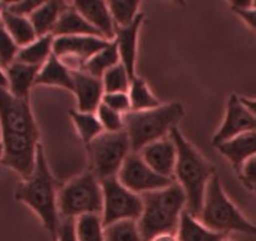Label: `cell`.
<instances>
[{"label":"cell","mask_w":256,"mask_h":241,"mask_svg":"<svg viewBox=\"0 0 256 241\" xmlns=\"http://www.w3.org/2000/svg\"><path fill=\"white\" fill-rule=\"evenodd\" d=\"M128 96L131 100L132 110H144L162 104L161 100L150 90L146 80L137 74L131 80Z\"/></svg>","instance_id":"484cf974"},{"label":"cell","mask_w":256,"mask_h":241,"mask_svg":"<svg viewBox=\"0 0 256 241\" xmlns=\"http://www.w3.org/2000/svg\"><path fill=\"white\" fill-rule=\"evenodd\" d=\"M96 116L102 124L104 132H118L124 130V120L123 114L118 113L117 110H112L108 106L100 103L96 110Z\"/></svg>","instance_id":"d6a6232c"},{"label":"cell","mask_w":256,"mask_h":241,"mask_svg":"<svg viewBox=\"0 0 256 241\" xmlns=\"http://www.w3.org/2000/svg\"><path fill=\"white\" fill-rule=\"evenodd\" d=\"M150 241H178L176 234H160Z\"/></svg>","instance_id":"ab89813d"},{"label":"cell","mask_w":256,"mask_h":241,"mask_svg":"<svg viewBox=\"0 0 256 241\" xmlns=\"http://www.w3.org/2000/svg\"><path fill=\"white\" fill-rule=\"evenodd\" d=\"M40 67L29 66L26 63L14 60L6 68L8 77V90L16 98L29 100V93L33 86H36V76Z\"/></svg>","instance_id":"ac0fdd59"},{"label":"cell","mask_w":256,"mask_h":241,"mask_svg":"<svg viewBox=\"0 0 256 241\" xmlns=\"http://www.w3.org/2000/svg\"><path fill=\"white\" fill-rule=\"evenodd\" d=\"M72 93H74L76 100H77L78 110L94 113L98 106L102 103L103 94H104L102 80L88 74L84 70L72 72Z\"/></svg>","instance_id":"5bb4252c"},{"label":"cell","mask_w":256,"mask_h":241,"mask_svg":"<svg viewBox=\"0 0 256 241\" xmlns=\"http://www.w3.org/2000/svg\"><path fill=\"white\" fill-rule=\"evenodd\" d=\"M181 103H162L144 110H131L123 114L124 131L131 142L132 152H140L144 146L170 136L174 127L184 118Z\"/></svg>","instance_id":"5b68a950"},{"label":"cell","mask_w":256,"mask_h":241,"mask_svg":"<svg viewBox=\"0 0 256 241\" xmlns=\"http://www.w3.org/2000/svg\"><path fill=\"white\" fill-rule=\"evenodd\" d=\"M53 34L38 36L34 42L26 46H22L18 52L16 60L29 66L42 67L53 54Z\"/></svg>","instance_id":"cb8c5ba5"},{"label":"cell","mask_w":256,"mask_h":241,"mask_svg":"<svg viewBox=\"0 0 256 241\" xmlns=\"http://www.w3.org/2000/svg\"><path fill=\"white\" fill-rule=\"evenodd\" d=\"M0 90H8V77L6 70L0 66Z\"/></svg>","instance_id":"b9f144b4"},{"label":"cell","mask_w":256,"mask_h":241,"mask_svg":"<svg viewBox=\"0 0 256 241\" xmlns=\"http://www.w3.org/2000/svg\"><path fill=\"white\" fill-rule=\"evenodd\" d=\"M76 235L78 241H106L102 216L86 214L74 218Z\"/></svg>","instance_id":"83f0119b"},{"label":"cell","mask_w":256,"mask_h":241,"mask_svg":"<svg viewBox=\"0 0 256 241\" xmlns=\"http://www.w3.org/2000/svg\"><path fill=\"white\" fill-rule=\"evenodd\" d=\"M170 137L177 150L174 177L186 196V211L198 218L206 188L211 177L216 174L215 167L206 161L202 154L184 138L178 126L171 130Z\"/></svg>","instance_id":"7a4b0ae2"},{"label":"cell","mask_w":256,"mask_h":241,"mask_svg":"<svg viewBox=\"0 0 256 241\" xmlns=\"http://www.w3.org/2000/svg\"><path fill=\"white\" fill-rule=\"evenodd\" d=\"M0 6H2V0H0Z\"/></svg>","instance_id":"c3c4849f"},{"label":"cell","mask_w":256,"mask_h":241,"mask_svg":"<svg viewBox=\"0 0 256 241\" xmlns=\"http://www.w3.org/2000/svg\"><path fill=\"white\" fill-rule=\"evenodd\" d=\"M2 12H3V6H0V16H2Z\"/></svg>","instance_id":"7dc6e473"},{"label":"cell","mask_w":256,"mask_h":241,"mask_svg":"<svg viewBox=\"0 0 256 241\" xmlns=\"http://www.w3.org/2000/svg\"><path fill=\"white\" fill-rule=\"evenodd\" d=\"M241 98V102L256 116V100H250V98H246V97H240Z\"/></svg>","instance_id":"60d3db41"},{"label":"cell","mask_w":256,"mask_h":241,"mask_svg":"<svg viewBox=\"0 0 256 241\" xmlns=\"http://www.w3.org/2000/svg\"><path fill=\"white\" fill-rule=\"evenodd\" d=\"M3 157H4V147H3V144H2V141H0V162H2Z\"/></svg>","instance_id":"ee69618b"},{"label":"cell","mask_w":256,"mask_h":241,"mask_svg":"<svg viewBox=\"0 0 256 241\" xmlns=\"http://www.w3.org/2000/svg\"><path fill=\"white\" fill-rule=\"evenodd\" d=\"M118 63H120V60L117 46H116L114 42L110 40L102 50H100L88 59L83 70L87 72L88 74L93 76V77L102 80L103 74Z\"/></svg>","instance_id":"d4e9b609"},{"label":"cell","mask_w":256,"mask_h":241,"mask_svg":"<svg viewBox=\"0 0 256 241\" xmlns=\"http://www.w3.org/2000/svg\"><path fill=\"white\" fill-rule=\"evenodd\" d=\"M106 241H144L138 220H120L104 226Z\"/></svg>","instance_id":"f1b7e54d"},{"label":"cell","mask_w":256,"mask_h":241,"mask_svg":"<svg viewBox=\"0 0 256 241\" xmlns=\"http://www.w3.org/2000/svg\"><path fill=\"white\" fill-rule=\"evenodd\" d=\"M144 22V14L140 13L137 18L127 26H117L113 42L116 43L120 54V60L128 72V74L134 78L136 73L137 60V39L138 32Z\"/></svg>","instance_id":"9a60e30c"},{"label":"cell","mask_w":256,"mask_h":241,"mask_svg":"<svg viewBox=\"0 0 256 241\" xmlns=\"http://www.w3.org/2000/svg\"><path fill=\"white\" fill-rule=\"evenodd\" d=\"M174 3L180 4V6H186V2H184V0H174Z\"/></svg>","instance_id":"f6af8a7d"},{"label":"cell","mask_w":256,"mask_h":241,"mask_svg":"<svg viewBox=\"0 0 256 241\" xmlns=\"http://www.w3.org/2000/svg\"><path fill=\"white\" fill-rule=\"evenodd\" d=\"M20 2H23V0H2V6H3V8H12Z\"/></svg>","instance_id":"7bdbcfd3"},{"label":"cell","mask_w":256,"mask_h":241,"mask_svg":"<svg viewBox=\"0 0 256 241\" xmlns=\"http://www.w3.org/2000/svg\"><path fill=\"white\" fill-rule=\"evenodd\" d=\"M2 22H3L4 26L10 34L12 38L14 39V42L19 46V48L28 46L38 38L33 24L29 20L28 16L16 14L9 9L3 8Z\"/></svg>","instance_id":"603a6c76"},{"label":"cell","mask_w":256,"mask_h":241,"mask_svg":"<svg viewBox=\"0 0 256 241\" xmlns=\"http://www.w3.org/2000/svg\"><path fill=\"white\" fill-rule=\"evenodd\" d=\"M103 194L102 221L103 226L120 220H138L141 218V195L128 190L118 181L117 177H110L100 181Z\"/></svg>","instance_id":"9c48e42d"},{"label":"cell","mask_w":256,"mask_h":241,"mask_svg":"<svg viewBox=\"0 0 256 241\" xmlns=\"http://www.w3.org/2000/svg\"><path fill=\"white\" fill-rule=\"evenodd\" d=\"M54 36H102V34L96 29L90 22L86 20L72 6L62 13L60 18L56 22L53 32ZM103 38V36H102Z\"/></svg>","instance_id":"7402d4cb"},{"label":"cell","mask_w":256,"mask_h":241,"mask_svg":"<svg viewBox=\"0 0 256 241\" xmlns=\"http://www.w3.org/2000/svg\"><path fill=\"white\" fill-rule=\"evenodd\" d=\"M49 2H52V0H23V2H20V3L16 4V6L6 9H9V10L13 12V13L16 14L28 16L29 14H32L34 10H36V9L43 6L44 4L49 3Z\"/></svg>","instance_id":"d590c367"},{"label":"cell","mask_w":256,"mask_h":241,"mask_svg":"<svg viewBox=\"0 0 256 241\" xmlns=\"http://www.w3.org/2000/svg\"><path fill=\"white\" fill-rule=\"evenodd\" d=\"M232 9H248L252 6L254 0H228Z\"/></svg>","instance_id":"f35d334b"},{"label":"cell","mask_w":256,"mask_h":241,"mask_svg":"<svg viewBox=\"0 0 256 241\" xmlns=\"http://www.w3.org/2000/svg\"><path fill=\"white\" fill-rule=\"evenodd\" d=\"M70 118H72L73 124L77 130V134H80V140H82L86 146L90 144L96 137H98L104 132L96 113L80 112L78 110H70Z\"/></svg>","instance_id":"4316f807"},{"label":"cell","mask_w":256,"mask_h":241,"mask_svg":"<svg viewBox=\"0 0 256 241\" xmlns=\"http://www.w3.org/2000/svg\"><path fill=\"white\" fill-rule=\"evenodd\" d=\"M110 40L96 36H54L53 54L70 72L84 70L88 59L102 50Z\"/></svg>","instance_id":"30bf717a"},{"label":"cell","mask_w":256,"mask_h":241,"mask_svg":"<svg viewBox=\"0 0 256 241\" xmlns=\"http://www.w3.org/2000/svg\"><path fill=\"white\" fill-rule=\"evenodd\" d=\"M238 174L246 188L251 191H256V154L242 164Z\"/></svg>","instance_id":"e575fe53"},{"label":"cell","mask_w":256,"mask_h":241,"mask_svg":"<svg viewBox=\"0 0 256 241\" xmlns=\"http://www.w3.org/2000/svg\"><path fill=\"white\" fill-rule=\"evenodd\" d=\"M252 8H256V0H254L252 2Z\"/></svg>","instance_id":"bcb514c9"},{"label":"cell","mask_w":256,"mask_h":241,"mask_svg":"<svg viewBox=\"0 0 256 241\" xmlns=\"http://www.w3.org/2000/svg\"><path fill=\"white\" fill-rule=\"evenodd\" d=\"M138 154L154 172L167 178H174L177 150L171 137H164L147 144Z\"/></svg>","instance_id":"4fadbf2b"},{"label":"cell","mask_w":256,"mask_h":241,"mask_svg":"<svg viewBox=\"0 0 256 241\" xmlns=\"http://www.w3.org/2000/svg\"><path fill=\"white\" fill-rule=\"evenodd\" d=\"M0 134L4 157L0 164L14 170L23 180L32 176L39 147V128L29 100L0 90Z\"/></svg>","instance_id":"6da1fadb"},{"label":"cell","mask_w":256,"mask_h":241,"mask_svg":"<svg viewBox=\"0 0 256 241\" xmlns=\"http://www.w3.org/2000/svg\"><path fill=\"white\" fill-rule=\"evenodd\" d=\"M36 86H50L73 90V76L64 63L56 56L52 54L39 70Z\"/></svg>","instance_id":"d6986e66"},{"label":"cell","mask_w":256,"mask_h":241,"mask_svg":"<svg viewBox=\"0 0 256 241\" xmlns=\"http://www.w3.org/2000/svg\"><path fill=\"white\" fill-rule=\"evenodd\" d=\"M90 171L100 181L117 177L127 156L132 152L131 142L124 130L103 132L87 146Z\"/></svg>","instance_id":"ba28073f"},{"label":"cell","mask_w":256,"mask_h":241,"mask_svg":"<svg viewBox=\"0 0 256 241\" xmlns=\"http://www.w3.org/2000/svg\"><path fill=\"white\" fill-rule=\"evenodd\" d=\"M102 185L90 170L68 181L58 191V210L62 218H77L86 214L102 215Z\"/></svg>","instance_id":"52a82bcc"},{"label":"cell","mask_w":256,"mask_h":241,"mask_svg":"<svg viewBox=\"0 0 256 241\" xmlns=\"http://www.w3.org/2000/svg\"><path fill=\"white\" fill-rule=\"evenodd\" d=\"M235 13L241 16L242 20L256 32V8L251 6L248 9H235Z\"/></svg>","instance_id":"74e56055"},{"label":"cell","mask_w":256,"mask_h":241,"mask_svg":"<svg viewBox=\"0 0 256 241\" xmlns=\"http://www.w3.org/2000/svg\"><path fill=\"white\" fill-rule=\"evenodd\" d=\"M56 241H78L76 235L74 218H62Z\"/></svg>","instance_id":"8d00e7d4"},{"label":"cell","mask_w":256,"mask_h":241,"mask_svg":"<svg viewBox=\"0 0 256 241\" xmlns=\"http://www.w3.org/2000/svg\"><path fill=\"white\" fill-rule=\"evenodd\" d=\"M70 6L98 29L103 38L107 40L114 39L116 26L110 16L107 0H70Z\"/></svg>","instance_id":"2e32d148"},{"label":"cell","mask_w":256,"mask_h":241,"mask_svg":"<svg viewBox=\"0 0 256 241\" xmlns=\"http://www.w3.org/2000/svg\"><path fill=\"white\" fill-rule=\"evenodd\" d=\"M140 230L144 241L160 234H176L182 212L186 210V196L181 186L174 181L160 190L142 194Z\"/></svg>","instance_id":"277c9868"},{"label":"cell","mask_w":256,"mask_h":241,"mask_svg":"<svg viewBox=\"0 0 256 241\" xmlns=\"http://www.w3.org/2000/svg\"><path fill=\"white\" fill-rule=\"evenodd\" d=\"M70 6V4L68 3V0H52L29 14L28 18L33 24L36 36H43L52 34L62 13Z\"/></svg>","instance_id":"ffe728a7"},{"label":"cell","mask_w":256,"mask_h":241,"mask_svg":"<svg viewBox=\"0 0 256 241\" xmlns=\"http://www.w3.org/2000/svg\"><path fill=\"white\" fill-rule=\"evenodd\" d=\"M117 178L128 190L138 195L167 188L174 182V178H167L154 172L144 161L138 152H131L128 154L118 171Z\"/></svg>","instance_id":"8fae6325"},{"label":"cell","mask_w":256,"mask_h":241,"mask_svg":"<svg viewBox=\"0 0 256 241\" xmlns=\"http://www.w3.org/2000/svg\"><path fill=\"white\" fill-rule=\"evenodd\" d=\"M222 241H230V240H228V238H225V240H222Z\"/></svg>","instance_id":"681fc988"},{"label":"cell","mask_w":256,"mask_h":241,"mask_svg":"<svg viewBox=\"0 0 256 241\" xmlns=\"http://www.w3.org/2000/svg\"><path fill=\"white\" fill-rule=\"evenodd\" d=\"M116 28L127 26L137 18L141 0H107Z\"/></svg>","instance_id":"f546056e"},{"label":"cell","mask_w":256,"mask_h":241,"mask_svg":"<svg viewBox=\"0 0 256 241\" xmlns=\"http://www.w3.org/2000/svg\"><path fill=\"white\" fill-rule=\"evenodd\" d=\"M103 104L108 106L112 110H117L120 114L131 112V100L128 92H113V93H104L102 98Z\"/></svg>","instance_id":"836d02e7"},{"label":"cell","mask_w":256,"mask_h":241,"mask_svg":"<svg viewBox=\"0 0 256 241\" xmlns=\"http://www.w3.org/2000/svg\"><path fill=\"white\" fill-rule=\"evenodd\" d=\"M131 80V76L128 74L122 63H118L103 74L102 84L104 93L128 92Z\"/></svg>","instance_id":"4dcf8cb0"},{"label":"cell","mask_w":256,"mask_h":241,"mask_svg":"<svg viewBox=\"0 0 256 241\" xmlns=\"http://www.w3.org/2000/svg\"><path fill=\"white\" fill-rule=\"evenodd\" d=\"M176 236L178 241H222L226 238L225 234L210 230L186 210L180 218Z\"/></svg>","instance_id":"44dd1931"},{"label":"cell","mask_w":256,"mask_h":241,"mask_svg":"<svg viewBox=\"0 0 256 241\" xmlns=\"http://www.w3.org/2000/svg\"><path fill=\"white\" fill-rule=\"evenodd\" d=\"M16 198L36 214L44 228L56 241L62 221L58 210V191L42 144L36 152L33 174L19 184Z\"/></svg>","instance_id":"3957f363"},{"label":"cell","mask_w":256,"mask_h":241,"mask_svg":"<svg viewBox=\"0 0 256 241\" xmlns=\"http://www.w3.org/2000/svg\"><path fill=\"white\" fill-rule=\"evenodd\" d=\"M198 220L210 230L225 235L231 231L256 235V226L252 225L226 196L216 174L211 177L206 188Z\"/></svg>","instance_id":"8992f818"},{"label":"cell","mask_w":256,"mask_h":241,"mask_svg":"<svg viewBox=\"0 0 256 241\" xmlns=\"http://www.w3.org/2000/svg\"><path fill=\"white\" fill-rule=\"evenodd\" d=\"M216 148L230 161L236 174H238L242 164L256 154V132H246L234 137L230 141L218 144Z\"/></svg>","instance_id":"e0dca14e"},{"label":"cell","mask_w":256,"mask_h":241,"mask_svg":"<svg viewBox=\"0 0 256 241\" xmlns=\"http://www.w3.org/2000/svg\"><path fill=\"white\" fill-rule=\"evenodd\" d=\"M19 49L20 48L8 33L0 16V66L4 70L16 60Z\"/></svg>","instance_id":"1f68e13d"},{"label":"cell","mask_w":256,"mask_h":241,"mask_svg":"<svg viewBox=\"0 0 256 241\" xmlns=\"http://www.w3.org/2000/svg\"><path fill=\"white\" fill-rule=\"evenodd\" d=\"M254 131L256 132V116L241 102L238 96L232 93L228 100L222 124L212 137V144L218 147L234 137Z\"/></svg>","instance_id":"7c38bea8"}]
</instances>
